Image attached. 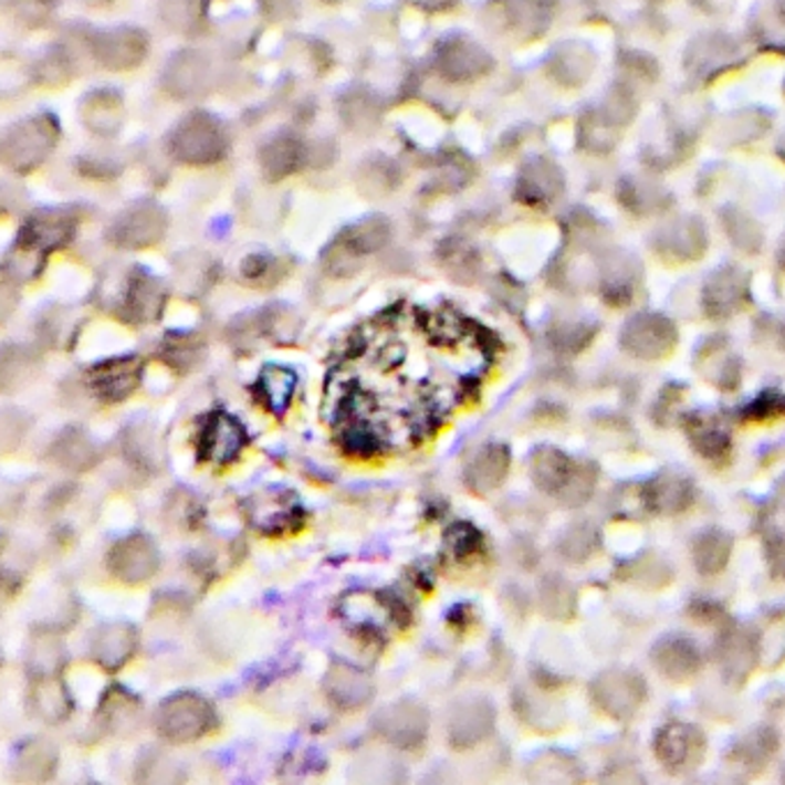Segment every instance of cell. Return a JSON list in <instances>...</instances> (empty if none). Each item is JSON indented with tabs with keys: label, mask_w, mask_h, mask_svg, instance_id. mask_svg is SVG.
Masks as SVG:
<instances>
[{
	"label": "cell",
	"mask_w": 785,
	"mask_h": 785,
	"mask_svg": "<svg viewBox=\"0 0 785 785\" xmlns=\"http://www.w3.org/2000/svg\"><path fill=\"white\" fill-rule=\"evenodd\" d=\"M650 510L659 514H678L687 510L693 500V486L687 477L678 472H666L650 482L648 493H645Z\"/></svg>",
	"instance_id": "obj_14"
},
{
	"label": "cell",
	"mask_w": 785,
	"mask_h": 785,
	"mask_svg": "<svg viewBox=\"0 0 785 785\" xmlns=\"http://www.w3.org/2000/svg\"><path fill=\"white\" fill-rule=\"evenodd\" d=\"M171 153L187 164L217 161L227 150V136L217 121L203 114H193L178 125L171 136Z\"/></svg>",
	"instance_id": "obj_3"
},
{
	"label": "cell",
	"mask_w": 785,
	"mask_h": 785,
	"mask_svg": "<svg viewBox=\"0 0 785 785\" xmlns=\"http://www.w3.org/2000/svg\"><path fill=\"white\" fill-rule=\"evenodd\" d=\"M447 544H450V548L457 557H465L480 548L482 535L470 525H454L450 532H447Z\"/></svg>",
	"instance_id": "obj_27"
},
{
	"label": "cell",
	"mask_w": 785,
	"mask_h": 785,
	"mask_svg": "<svg viewBox=\"0 0 785 785\" xmlns=\"http://www.w3.org/2000/svg\"><path fill=\"white\" fill-rule=\"evenodd\" d=\"M244 442L247 436L238 419L227 412H214L201 433V454L212 463H229L240 454Z\"/></svg>",
	"instance_id": "obj_10"
},
{
	"label": "cell",
	"mask_w": 785,
	"mask_h": 785,
	"mask_svg": "<svg viewBox=\"0 0 785 785\" xmlns=\"http://www.w3.org/2000/svg\"><path fill=\"white\" fill-rule=\"evenodd\" d=\"M327 693L344 710L362 708L371 698L369 680L348 666H334L327 678Z\"/></svg>",
	"instance_id": "obj_16"
},
{
	"label": "cell",
	"mask_w": 785,
	"mask_h": 785,
	"mask_svg": "<svg viewBox=\"0 0 785 785\" xmlns=\"http://www.w3.org/2000/svg\"><path fill=\"white\" fill-rule=\"evenodd\" d=\"M659 761L670 772H684L691 770L703 758L705 740L703 733L687 723H670L657 735L655 742Z\"/></svg>",
	"instance_id": "obj_5"
},
{
	"label": "cell",
	"mask_w": 785,
	"mask_h": 785,
	"mask_svg": "<svg viewBox=\"0 0 785 785\" xmlns=\"http://www.w3.org/2000/svg\"><path fill=\"white\" fill-rule=\"evenodd\" d=\"M74 236V219L67 212H40L25 223L21 247L31 254L55 249Z\"/></svg>",
	"instance_id": "obj_11"
},
{
	"label": "cell",
	"mask_w": 785,
	"mask_h": 785,
	"mask_svg": "<svg viewBox=\"0 0 785 785\" xmlns=\"http://www.w3.org/2000/svg\"><path fill=\"white\" fill-rule=\"evenodd\" d=\"M166 214L157 206H138L127 210L111 227L108 238L121 247H148L164 236Z\"/></svg>",
	"instance_id": "obj_8"
},
{
	"label": "cell",
	"mask_w": 785,
	"mask_h": 785,
	"mask_svg": "<svg viewBox=\"0 0 785 785\" xmlns=\"http://www.w3.org/2000/svg\"><path fill=\"white\" fill-rule=\"evenodd\" d=\"M55 454H59L63 465L88 468L93 463L95 450H93V442L86 436L78 431H67L59 440V444H55Z\"/></svg>",
	"instance_id": "obj_25"
},
{
	"label": "cell",
	"mask_w": 785,
	"mask_h": 785,
	"mask_svg": "<svg viewBox=\"0 0 785 785\" xmlns=\"http://www.w3.org/2000/svg\"><path fill=\"white\" fill-rule=\"evenodd\" d=\"M134 642V631L129 627H104L93 642V655L104 668L116 670L132 657Z\"/></svg>",
	"instance_id": "obj_19"
},
{
	"label": "cell",
	"mask_w": 785,
	"mask_h": 785,
	"mask_svg": "<svg viewBox=\"0 0 785 785\" xmlns=\"http://www.w3.org/2000/svg\"><path fill=\"white\" fill-rule=\"evenodd\" d=\"M389 238V227L385 219H367L353 227L346 236L344 242L339 244V254L342 259H355V257H364V254H374L376 249H380Z\"/></svg>",
	"instance_id": "obj_20"
},
{
	"label": "cell",
	"mask_w": 785,
	"mask_h": 785,
	"mask_svg": "<svg viewBox=\"0 0 785 785\" xmlns=\"http://www.w3.org/2000/svg\"><path fill=\"white\" fill-rule=\"evenodd\" d=\"M214 725V712L206 700L196 695H178L166 700L157 712V731L176 744L203 737Z\"/></svg>",
	"instance_id": "obj_1"
},
{
	"label": "cell",
	"mask_w": 785,
	"mask_h": 785,
	"mask_svg": "<svg viewBox=\"0 0 785 785\" xmlns=\"http://www.w3.org/2000/svg\"><path fill=\"white\" fill-rule=\"evenodd\" d=\"M302 159H304V148L293 136L274 138L272 144H268L263 148V155H261L263 171L272 180L286 178L289 174H293L295 168L302 164Z\"/></svg>",
	"instance_id": "obj_21"
},
{
	"label": "cell",
	"mask_w": 785,
	"mask_h": 785,
	"mask_svg": "<svg viewBox=\"0 0 785 785\" xmlns=\"http://www.w3.org/2000/svg\"><path fill=\"white\" fill-rule=\"evenodd\" d=\"M427 712L417 705H391L376 716V731L395 746H417L427 735Z\"/></svg>",
	"instance_id": "obj_9"
},
{
	"label": "cell",
	"mask_w": 785,
	"mask_h": 785,
	"mask_svg": "<svg viewBox=\"0 0 785 785\" xmlns=\"http://www.w3.org/2000/svg\"><path fill=\"white\" fill-rule=\"evenodd\" d=\"M159 565L157 551L150 540L142 535H132L118 542L108 555V567L125 583H144L155 574Z\"/></svg>",
	"instance_id": "obj_7"
},
{
	"label": "cell",
	"mask_w": 785,
	"mask_h": 785,
	"mask_svg": "<svg viewBox=\"0 0 785 785\" xmlns=\"http://www.w3.org/2000/svg\"><path fill=\"white\" fill-rule=\"evenodd\" d=\"M164 289L159 286L157 279L142 274L132 279L129 291H127V314L132 316V321L146 323V321H155L161 310H164Z\"/></svg>",
	"instance_id": "obj_17"
},
{
	"label": "cell",
	"mask_w": 785,
	"mask_h": 785,
	"mask_svg": "<svg viewBox=\"0 0 785 785\" xmlns=\"http://www.w3.org/2000/svg\"><path fill=\"white\" fill-rule=\"evenodd\" d=\"M731 557V537L719 530H708L693 542V563L700 574H719Z\"/></svg>",
	"instance_id": "obj_22"
},
{
	"label": "cell",
	"mask_w": 785,
	"mask_h": 785,
	"mask_svg": "<svg viewBox=\"0 0 785 785\" xmlns=\"http://www.w3.org/2000/svg\"><path fill=\"white\" fill-rule=\"evenodd\" d=\"M770 565L776 576L785 578V537L770 546Z\"/></svg>",
	"instance_id": "obj_29"
},
{
	"label": "cell",
	"mask_w": 785,
	"mask_h": 785,
	"mask_svg": "<svg viewBox=\"0 0 785 785\" xmlns=\"http://www.w3.org/2000/svg\"><path fill=\"white\" fill-rule=\"evenodd\" d=\"M652 659L666 678L684 682L700 668V655L693 640L682 636H668L652 650Z\"/></svg>",
	"instance_id": "obj_13"
},
{
	"label": "cell",
	"mask_w": 785,
	"mask_h": 785,
	"mask_svg": "<svg viewBox=\"0 0 785 785\" xmlns=\"http://www.w3.org/2000/svg\"><path fill=\"white\" fill-rule=\"evenodd\" d=\"M59 142V127L49 118H33L14 125L6 136V159L19 171L38 166Z\"/></svg>",
	"instance_id": "obj_4"
},
{
	"label": "cell",
	"mask_w": 785,
	"mask_h": 785,
	"mask_svg": "<svg viewBox=\"0 0 785 785\" xmlns=\"http://www.w3.org/2000/svg\"><path fill=\"white\" fill-rule=\"evenodd\" d=\"M38 712L46 716V721H59L55 716H63L67 712V695L63 693L61 684L55 680H44L38 687Z\"/></svg>",
	"instance_id": "obj_26"
},
{
	"label": "cell",
	"mask_w": 785,
	"mask_h": 785,
	"mask_svg": "<svg viewBox=\"0 0 785 785\" xmlns=\"http://www.w3.org/2000/svg\"><path fill=\"white\" fill-rule=\"evenodd\" d=\"M297 376L284 367H265L259 378V391L272 412H284L295 395Z\"/></svg>",
	"instance_id": "obj_23"
},
{
	"label": "cell",
	"mask_w": 785,
	"mask_h": 785,
	"mask_svg": "<svg viewBox=\"0 0 785 785\" xmlns=\"http://www.w3.org/2000/svg\"><path fill=\"white\" fill-rule=\"evenodd\" d=\"M753 661H755V645L746 634L737 631L728 638V642L723 645V666L728 676L733 678L749 676Z\"/></svg>",
	"instance_id": "obj_24"
},
{
	"label": "cell",
	"mask_w": 785,
	"mask_h": 785,
	"mask_svg": "<svg viewBox=\"0 0 785 785\" xmlns=\"http://www.w3.org/2000/svg\"><path fill=\"white\" fill-rule=\"evenodd\" d=\"M532 477L542 491L572 498V504L583 502L595 484L593 472L583 465H572L567 457L553 450H542L532 459Z\"/></svg>",
	"instance_id": "obj_2"
},
{
	"label": "cell",
	"mask_w": 785,
	"mask_h": 785,
	"mask_svg": "<svg viewBox=\"0 0 785 785\" xmlns=\"http://www.w3.org/2000/svg\"><path fill=\"white\" fill-rule=\"evenodd\" d=\"M595 700L597 705L615 716V719H629L645 695V684L638 676L627 670H610L606 676L597 678L595 687Z\"/></svg>",
	"instance_id": "obj_6"
},
{
	"label": "cell",
	"mask_w": 785,
	"mask_h": 785,
	"mask_svg": "<svg viewBox=\"0 0 785 785\" xmlns=\"http://www.w3.org/2000/svg\"><path fill=\"white\" fill-rule=\"evenodd\" d=\"M493 712L484 703H472L459 710L450 721V735L457 746H472L491 733Z\"/></svg>",
	"instance_id": "obj_18"
},
{
	"label": "cell",
	"mask_w": 785,
	"mask_h": 785,
	"mask_svg": "<svg viewBox=\"0 0 785 785\" xmlns=\"http://www.w3.org/2000/svg\"><path fill=\"white\" fill-rule=\"evenodd\" d=\"M138 376H142V362L123 357L97 367L91 374V385L104 401H123L138 385Z\"/></svg>",
	"instance_id": "obj_12"
},
{
	"label": "cell",
	"mask_w": 785,
	"mask_h": 785,
	"mask_svg": "<svg viewBox=\"0 0 785 785\" xmlns=\"http://www.w3.org/2000/svg\"><path fill=\"white\" fill-rule=\"evenodd\" d=\"M199 350L201 346L196 344L191 336H178V339H171L166 346V355H168V362H176V357H185V369L189 367V364L199 357Z\"/></svg>",
	"instance_id": "obj_28"
},
{
	"label": "cell",
	"mask_w": 785,
	"mask_h": 785,
	"mask_svg": "<svg viewBox=\"0 0 785 785\" xmlns=\"http://www.w3.org/2000/svg\"><path fill=\"white\" fill-rule=\"evenodd\" d=\"M507 470H510L507 450H504V447L491 444V447H484V450L477 454L474 461L468 465L465 480L474 493H489L491 489H495L502 482V477L507 474Z\"/></svg>",
	"instance_id": "obj_15"
}]
</instances>
